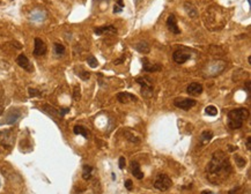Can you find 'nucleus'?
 Segmentation results:
<instances>
[{"label": "nucleus", "mask_w": 251, "mask_h": 194, "mask_svg": "<svg viewBox=\"0 0 251 194\" xmlns=\"http://www.w3.org/2000/svg\"><path fill=\"white\" fill-rule=\"evenodd\" d=\"M205 112H206L208 116H211V117H214V116L218 115V109L215 108L214 105H208L207 108L205 109Z\"/></svg>", "instance_id": "obj_23"}, {"label": "nucleus", "mask_w": 251, "mask_h": 194, "mask_svg": "<svg viewBox=\"0 0 251 194\" xmlns=\"http://www.w3.org/2000/svg\"><path fill=\"white\" fill-rule=\"evenodd\" d=\"M131 172L138 179H142L144 178V173L140 170V165H139V163L137 161H133L131 163Z\"/></svg>", "instance_id": "obj_14"}, {"label": "nucleus", "mask_w": 251, "mask_h": 194, "mask_svg": "<svg viewBox=\"0 0 251 194\" xmlns=\"http://www.w3.org/2000/svg\"><path fill=\"white\" fill-rule=\"evenodd\" d=\"M236 163H237V165H239L240 168H243V166H245V164H247V161H245L244 158H242V157H240V156H236Z\"/></svg>", "instance_id": "obj_27"}, {"label": "nucleus", "mask_w": 251, "mask_h": 194, "mask_svg": "<svg viewBox=\"0 0 251 194\" xmlns=\"http://www.w3.org/2000/svg\"><path fill=\"white\" fill-rule=\"evenodd\" d=\"M80 96H81V94H80V87H75L73 90V97L75 101H79L80 99Z\"/></svg>", "instance_id": "obj_26"}, {"label": "nucleus", "mask_w": 251, "mask_h": 194, "mask_svg": "<svg viewBox=\"0 0 251 194\" xmlns=\"http://www.w3.org/2000/svg\"><path fill=\"white\" fill-rule=\"evenodd\" d=\"M93 166L90 165H84V172H82V178L84 180H89L92 178V174H93Z\"/></svg>", "instance_id": "obj_19"}, {"label": "nucleus", "mask_w": 251, "mask_h": 194, "mask_svg": "<svg viewBox=\"0 0 251 194\" xmlns=\"http://www.w3.org/2000/svg\"><path fill=\"white\" fill-rule=\"evenodd\" d=\"M117 2H118L117 5H118L119 7H122V8H124V2H123V0H118Z\"/></svg>", "instance_id": "obj_35"}, {"label": "nucleus", "mask_w": 251, "mask_h": 194, "mask_svg": "<svg viewBox=\"0 0 251 194\" xmlns=\"http://www.w3.org/2000/svg\"><path fill=\"white\" fill-rule=\"evenodd\" d=\"M167 28L169 29V31H171L175 35L181 34V29L178 28L177 21H176V16L175 14H170L169 18L167 19Z\"/></svg>", "instance_id": "obj_8"}, {"label": "nucleus", "mask_w": 251, "mask_h": 194, "mask_svg": "<svg viewBox=\"0 0 251 194\" xmlns=\"http://www.w3.org/2000/svg\"><path fill=\"white\" fill-rule=\"evenodd\" d=\"M184 9H185V12L188 13V15L190 18H197L198 11H197V8H196L192 4H189V2L184 4Z\"/></svg>", "instance_id": "obj_17"}, {"label": "nucleus", "mask_w": 251, "mask_h": 194, "mask_svg": "<svg viewBox=\"0 0 251 194\" xmlns=\"http://www.w3.org/2000/svg\"><path fill=\"white\" fill-rule=\"evenodd\" d=\"M122 12H123V8L119 7L118 5H115V7H114V13L117 14V13H122Z\"/></svg>", "instance_id": "obj_32"}, {"label": "nucleus", "mask_w": 251, "mask_h": 194, "mask_svg": "<svg viewBox=\"0 0 251 194\" xmlns=\"http://www.w3.org/2000/svg\"><path fill=\"white\" fill-rule=\"evenodd\" d=\"M250 136L247 139V147H248V150H251V146H250Z\"/></svg>", "instance_id": "obj_34"}, {"label": "nucleus", "mask_w": 251, "mask_h": 194, "mask_svg": "<svg viewBox=\"0 0 251 194\" xmlns=\"http://www.w3.org/2000/svg\"><path fill=\"white\" fill-rule=\"evenodd\" d=\"M87 63H88V65L92 67V68H95V67H97L98 66V61L96 60V58L95 57H89L88 59H87Z\"/></svg>", "instance_id": "obj_24"}, {"label": "nucleus", "mask_w": 251, "mask_h": 194, "mask_svg": "<svg viewBox=\"0 0 251 194\" xmlns=\"http://www.w3.org/2000/svg\"><path fill=\"white\" fill-rule=\"evenodd\" d=\"M73 132L74 134H78V135H82L84 138H88V131L84 128V126H80V125H76V126H74L73 128Z\"/></svg>", "instance_id": "obj_20"}, {"label": "nucleus", "mask_w": 251, "mask_h": 194, "mask_svg": "<svg viewBox=\"0 0 251 194\" xmlns=\"http://www.w3.org/2000/svg\"><path fill=\"white\" fill-rule=\"evenodd\" d=\"M16 63H18V65H19L20 67H22L23 69H26V71H28V72H32V64H30L29 59H28L24 54H20V55L16 58Z\"/></svg>", "instance_id": "obj_11"}, {"label": "nucleus", "mask_w": 251, "mask_h": 194, "mask_svg": "<svg viewBox=\"0 0 251 194\" xmlns=\"http://www.w3.org/2000/svg\"><path fill=\"white\" fill-rule=\"evenodd\" d=\"M203 90H204L203 86H201L200 83H197V82L190 83L188 86V88H186L188 94L189 95H191V96H198V95H200V94L203 93Z\"/></svg>", "instance_id": "obj_10"}, {"label": "nucleus", "mask_w": 251, "mask_h": 194, "mask_svg": "<svg viewBox=\"0 0 251 194\" xmlns=\"http://www.w3.org/2000/svg\"><path fill=\"white\" fill-rule=\"evenodd\" d=\"M134 47H136V50L138 51V52H140V53H149V51H150V46H149V44L147 43V42H145V41H141V42H139V43H137L136 45H134Z\"/></svg>", "instance_id": "obj_16"}, {"label": "nucleus", "mask_w": 251, "mask_h": 194, "mask_svg": "<svg viewBox=\"0 0 251 194\" xmlns=\"http://www.w3.org/2000/svg\"><path fill=\"white\" fill-rule=\"evenodd\" d=\"M248 4H249V5H250V4H251V0H248Z\"/></svg>", "instance_id": "obj_37"}, {"label": "nucleus", "mask_w": 251, "mask_h": 194, "mask_svg": "<svg viewBox=\"0 0 251 194\" xmlns=\"http://www.w3.org/2000/svg\"><path fill=\"white\" fill-rule=\"evenodd\" d=\"M125 157H120V158H119V164H118V165H119V169H124V168H125Z\"/></svg>", "instance_id": "obj_30"}, {"label": "nucleus", "mask_w": 251, "mask_h": 194, "mask_svg": "<svg viewBox=\"0 0 251 194\" xmlns=\"http://www.w3.org/2000/svg\"><path fill=\"white\" fill-rule=\"evenodd\" d=\"M190 58H191V54L186 52V51H183V50H176L172 53V59L175 60V63L181 65L190 60Z\"/></svg>", "instance_id": "obj_6"}, {"label": "nucleus", "mask_w": 251, "mask_h": 194, "mask_svg": "<svg viewBox=\"0 0 251 194\" xmlns=\"http://www.w3.org/2000/svg\"><path fill=\"white\" fill-rule=\"evenodd\" d=\"M95 34L97 36L102 35V34H105V32H111V34H116L117 32V29H116L114 26H103V27H98V28H95Z\"/></svg>", "instance_id": "obj_15"}, {"label": "nucleus", "mask_w": 251, "mask_h": 194, "mask_svg": "<svg viewBox=\"0 0 251 194\" xmlns=\"http://www.w3.org/2000/svg\"><path fill=\"white\" fill-rule=\"evenodd\" d=\"M45 18V14L41 11H35L32 13V21H42Z\"/></svg>", "instance_id": "obj_21"}, {"label": "nucleus", "mask_w": 251, "mask_h": 194, "mask_svg": "<svg viewBox=\"0 0 251 194\" xmlns=\"http://www.w3.org/2000/svg\"><path fill=\"white\" fill-rule=\"evenodd\" d=\"M53 50H54V53L57 54V55H63L65 53V46L59 43H54Z\"/></svg>", "instance_id": "obj_22"}, {"label": "nucleus", "mask_w": 251, "mask_h": 194, "mask_svg": "<svg viewBox=\"0 0 251 194\" xmlns=\"http://www.w3.org/2000/svg\"><path fill=\"white\" fill-rule=\"evenodd\" d=\"M79 75H80V77H81L82 80H84V81H86V80H88V79H89L90 74H89L88 72H86V71H81V72L79 73Z\"/></svg>", "instance_id": "obj_29"}, {"label": "nucleus", "mask_w": 251, "mask_h": 194, "mask_svg": "<svg viewBox=\"0 0 251 194\" xmlns=\"http://www.w3.org/2000/svg\"><path fill=\"white\" fill-rule=\"evenodd\" d=\"M171 185H172L171 179L168 177L167 174L162 173V174H159L156 177L155 183H154V187L156 190H159V191L164 192V191H167V190H169L171 187Z\"/></svg>", "instance_id": "obj_3"}, {"label": "nucleus", "mask_w": 251, "mask_h": 194, "mask_svg": "<svg viewBox=\"0 0 251 194\" xmlns=\"http://www.w3.org/2000/svg\"><path fill=\"white\" fill-rule=\"evenodd\" d=\"M231 172L229 158L222 150L214 151L212 160L206 166L207 179L212 184L218 185L222 183Z\"/></svg>", "instance_id": "obj_1"}, {"label": "nucleus", "mask_w": 251, "mask_h": 194, "mask_svg": "<svg viewBox=\"0 0 251 194\" xmlns=\"http://www.w3.org/2000/svg\"><path fill=\"white\" fill-rule=\"evenodd\" d=\"M249 110L245 108H239L230 110L227 115V125L230 129H239L243 126L244 121L249 118Z\"/></svg>", "instance_id": "obj_2"}, {"label": "nucleus", "mask_w": 251, "mask_h": 194, "mask_svg": "<svg viewBox=\"0 0 251 194\" xmlns=\"http://www.w3.org/2000/svg\"><path fill=\"white\" fill-rule=\"evenodd\" d=\"M29 95H30V97L40 96V95H41V93H40L38 90L34 89V88H29Z\"/></svg>", "instance_id": "obj_28"}, {"label": "nucleus", "mask_w": 251, "mask_h": 194, "mask_svg": "<svg viewBox=\"0 0 251 194\" xmlns=\"http://www.w3.org/2000/svg\"><path fill=\"white\" fill-rule=\"evenodd\" d=\"M34 44H35V46H34V55L41 57V55H44V54L46 53V50H48L46 49V45H45V43L43 42L41 38L36 37Z\"/></svg>", "instance_id": "obj_7"}, {"label": "nucleus", "mask_w": 251, "mask_h": 194, "mask_svg": "<svg viewBox=\"0 0 251 194\" xmlns=\"http://www.w3.org/2000/svg\"><path fill=\"white\" fill-rule=\"evenodd\" d=\"M125 187L126 188H127V190H128V191H131V190H132V185H133V184H132V180H130V179H126L125 180Z\"/></svg>", "instance_id": "obj_31"}, {"label": "nucleus", "mask_w": 251, "mask_h": 194, "mask_svg": "<svg viewBox=\"0 0 251 194\" xmlns=\"http://www.w3.org/2000/svg\"><path fill=\"white\" fill-rule=\"evenodd\" d=\"M200 194H215V193H213V192H211V191H208V190H206V191H203Z\"/></svg>", "instance_id": "obj_36"}, {"label": "nucleus", "mask_w": 251, "mask_h": 194, "mask_svg": "<svg viewBox=\"0 0 251 194\" xmlns=\"http://www.w3.org/2000/svg\"><path fill=\"white\" fill-rule=\"evenodd\" d=\"M142 67H144V71H145V72H149V73L159 72V71L162 69V65L153 64V63H150L147 58H142Z\"/></svg>", "instance_id": "obj_9"}, {"label": "nucleus", "mask_w": 251, "mask_h": 194, "mask_svg": "<svg viewBox=\"0 0 251 194\" xmlns=\"http://www.w3.org/2000/svg\"><path fill=\"white\" fill-rule=\"evenodd\" d=\"M20 111L19 110H12L11 112L7 115V117L5 119V123L8 124V125H13L18 119L20 118Z\"/></svg>", "instance_id": "obj_13"}, {"label": "nucleus", "mask_w": 251, "mask_h": 194, "mask_svg": "<svg viewBox=\"0 0 251 194\" xmlns=\"http://www.w3.org/2000/svg\"><path fill=\"white\" fill-rule=\"evenodd\" d=\"M124 59H125V57H122V58H119V59H117V60H115L114 61V64L115 65H120L124 63Z\"/></svg>", "instance_id": "obj_33"}, {"label": "nucleus", "mask_w": 251, "mask_h": 194, "mask_svg": "<svg viewBox=\"0 0 251 194\" xmlns=\"http://www.w3.org/2000/svg\"><path fill=\"white\" fill-rule=\"evenodd\" d=\"M175 106L178 109H182V110H185L188 111L191 108H193L196 104H197V101L192 99V98H176L175 102H174Z\"/></svg>", "instance_id": "obj_5"}, {"label": "nucleus", "mask_w": 251, "mask_h": 194, "mask_svg": "<svg viewBox=\"0 0 251 194\" xmlns=\"http://www.w3.org/2000/svg\"><path fill=\"white\" fill-rule=\"evenodd\" d=\"M137 82L141 86V94L145 97L149 98L153 94V85H152V81L149 80V77H138L137 79Z\"/></svg>", "instance_id": "obj_4"}, {"label": "nucleus", "mask_w": 251, "mask_h": 194, "mask_svg": "<svg viewBox=\"0 0 251 194\" xmlns=\"http://www.w3.org/2000/svg\"><path fill=\"white\" fill-rule=\"evenodd\" d=\"M228 194H243V188L241 186H236L234 188H231Z\"/></svg>", "instance_id": "obj_25"}, {"label": "nucleus", "mask_w": 251, "mask_h": 194, "mask_svg": "<svg viewBox=\"0 0 251 194\" xmlns=\"http://www.w3.org/2000/svg\"><path fill=\"white\" fill-rule=\"evenodd\" d=\"M212 138H213V132H212V131H204V132L201 133V135H200L201 143H203V144L208 143L209 141L212 140Z\"/></svg>", "instance_id": "obj_18"}, {"label": "nucleus", "mask_w": 251, "mask_h": 194, "mask_svg": "<svg viewBox=\"0 0 251 194\" xmlns=\"http://www.w3.org/2000/svg\"><path fill=\"white\" fill-rule=\"evenodd\" d=\"M117 99H118V102L126 104V103H130V102H136L137 97L132 94H130V93H119L117 95Z\"/></svg>", "instance_id": "obj_12"}]
</instances>
